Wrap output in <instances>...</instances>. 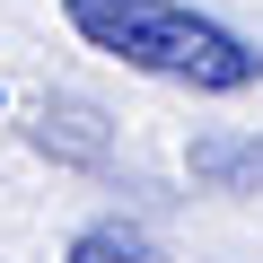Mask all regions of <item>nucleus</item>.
<instances>
[{
  "instance_id": "obj_1",
  "label": "nucleus",
  "mask_w": 263,
  "mask_h": 263,
  "mask_svg": "<svg viewBox=\"0 0 263 263\" xmlns=\"http://www.w3.org/2000/svg\"><path fill=\"white\" fill-rule=\"evenodd\" d=\"M62 18L97 44V53H123L132 70H158V79H184V88H254L263 79V53L246 35H228L219 18H193L176 0H62Z\"/></svg>"
},
{
  "instance_id": "obj_2",
  "label": "nucleus",
  "mask_w": 263,
  "mask_h": 263,
  "mask_svg": "<svg viewBox=\"0 0 263 263\" xmlns=\"http://www.w3.org/2000/svg\"><path fill=\"white\" fill-rule=\"evenodd\" d=\"M193 176L211 193H263V132H193Z\"/></svg>"
},
{
  "instance_id": "obj_3",
  "label": "nucleus",
  "mask_w": 263,
  "mask_h": 263,
  "mask_svg": "<svg viewBox=\"0 0 263 263\" xmlns=\"http://www.w3.org/2000/svg\"><path fill=\"white\" fill-rule=\"evenodd\" d=\"M35 149H53V158H79V167H97V158H105V123H97V105H79V97L44 105V123H35Z\"/></svg>"
},
{
  "instance_id": "obj_4",
  "label": "nucleus",
  "mask_w": 263,
  "mask_h": 263,
  "mask_svg": "<svg viewBox=\"0 0 263 263\" xmlns=\"http://www.w3.org/2000/svg\"><path fill=\"white\" fill-rule=\"evenodd\" d=\"M62 263H167V246L141 228V219H97V228H79L70 237V254Z\"/></svg>"
}]
</instances>
